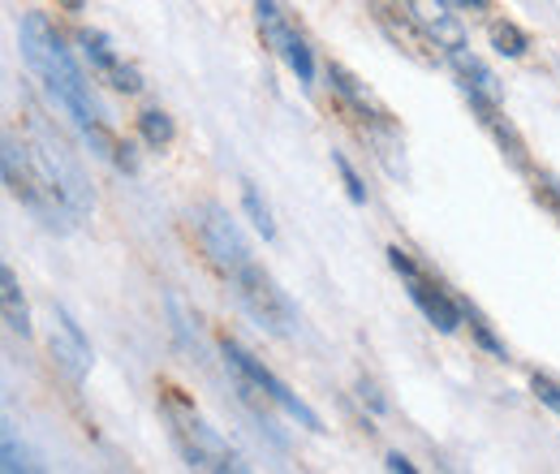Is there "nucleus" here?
Segmentation results:
<instances>
[{"mask_svg": "<svg viewBox=\"0 0 560 474\" xmlns=\"http://www.w3.org/2000/svg\"><path fill=\"white\" fill-rule=\"evenodd\" d=\"M255 22H259V35L272 53H284V44L293 39V26L284 22V13L277 9V0H255Z\"/></svg>", "mask_w": 560, "mask_h": 474, "instance_id": "nucleus-13", "label": "nucleus"}, {"mask_svg": "<svg viewBox=\"0 0 560 474\" xmlns=\"http://www.w3.org/2000/svg\"><path fill=\"white\" fill-rule=\"evenodd\" d=\"M406 285H410V298H415V307H419L422 315H427V324H435L444 337H453L457 328H462V302H453L435 280H427L422 268L415 276H406Z\"/></svg>", "mask_w": 560, "mask_h": 474, "instance_id": "nucleus-8", "label": "nucleus"}, {"mask_svg": "<svg viewBox=\"0 0 560 474\" xmlns=\"http://www.w3.org/2000/svg\"><path fill=\"white\" fill-rule=\"evenodd\" d=\"M466 91V100H470V108L479 113V126L488 130L491 138H495V147L517 164V169H526V147H522V138H517V130L500 117V100H488V95H479V91H470V86H462Z\"/></svg>", "mask_w": 560, "mask_h": 474, "instance_id": "nucleus-9", "label": "nucleus"}, {"mask_svg": "<svg viewBox=\"0 0 560 474\" xmlns=\"http://www.w3.org/2000/svg\"><path fill=\"white\" fill-rule=\"evenodd\" d=\"M535 195H539V199H544V204H548L560 216V190L552 186V182H548V177H539V182H535Z\"/></svg>", "mask_w": 560, "mask_h": 474, "instance_id": "nucleus-25", "label": "nucleus"}, {"mask_svg": "<svg viewBox=\"0 0 560 474\" xmlns=\"http://www.w3.org/2000/svg\"><path fill=\"white\" fill-rule=\"evenodd\" d=\"M0 302H4V328L18 337H31V311H26V298H22L13 268H0Z\"/></svg>", "mask_w": 560, "mask_h": 474, "instance_id": "nucleus-11", "label": "nucleus"}, {"mask_svg": "<svg viewBox=\"0 0 560 474\" xmlns=\"http://www.w3.org/2000/svg\"><path fill=\"white\" fill-rule=\"evenodd\" d=\"M113 164H117L121 173H139V155H135V147H130V142H117V151H113Z\"/></svg>", "mask_w": 560, "mask_h": 474, "instance_id": "nucleus-24", "label": "nucleus"}, {"mask_svg": "<svg viewBox=\"0 0 560 474\" xmlns=\"http://www.w3.org/2000/svg\"><path fill=\"white\" fill-rule=\"evenodd\" d=\"M48 349L57 358V367L70 375V380H82L91 371V345L82 337V328L73 324L61 307H52V333H48Z\"/></svg>", "mask_w": 560, "mask_h": 474, "instance_id": "nucleus-7", "label": "nucleus"}, {"mask_svg": "<svg viewBox=\"0 0 560 474\" xmlns=\"http://www.w3.org/2000/svg\"><path fill=\"white\" fill-rule=\"evenodd\" d=\"M406 18L435 48H444V53H462L466 48V26H462V18L453 13L448 0H406Z\"/></svg>", "mask_w": 560, "mask_h": 474, "instance_id": "nucleus-6", "label": "nucleus"}, {"mask_svg": "<svg viewBox=\"0 0 560 474\" xmlns=\"http://www.w3.org/2000/svg\"><path fill=\"white\" fill-rule=\"evenodd\" d=\"M530 389H535V397H539L544 406L560 414V384L557 380H548V375H530Z\"/></svg>", "mask_w": 560, "mask_h": 474, "instance_id": "nucleus-22", "label": "nucleus"}, {"mask_svg": "<svg viewBox=\"0 0 560 474\" xmlns=\"http://www.w3.org/2000/svg\"><path fill=\"white\" fill-rule=\"evenodd\" d=\"M78 44H82V57H86V66L95 69L100 78H108L113 69L121 66V57L113 53L108 35H100V31H78Z\"/></svg>", "mask_w": 560, "mask_h": 474, "instance_id": "nucleus-14", "label": "nucleus"}, {"mask_svg": "<svg viewBox=\"0 0 560 474\" xmlns=\"http://www.w3.org/2000/svg\"><path fill=\"white\" fill-rule=\"evenodd\" d=\"M177 440H182L186 462H190L195 471H237V466H242V462L229 453V444L211 431L208 423H199L195 414L177 418Z\"/></svg>", "mask_w": 560, "mask_h": 474, "instance_id": "nucleus-5", "label": "nucleus"}, {"mask_svg": "<svg viewBox=\"0 0 560 474\" xmlns=\"http://www.w3.org/2000/svg\"><path fill=\"white\" fill-rule=\"evenodd\" d=\"M199 242H203V255L211 259V268L224 271L229 280L246 268V264H255V259H250V242L242 238L237 220H233L224 207L208 204L199 211Z\"/></svg>", "mask_w": 560, "mask_h": 474, "instance_id": "nucleus-3", "label": "nucleus"}, {"mask_svg": "<svg viewBox=\"0 0 560 474\" xmlns=\"http://www.w3.org/2000/svg\"><path fill=\"white\" fill-rule=\"evenodd\" d=\"M328 82H332V86H337V91L350 100V108L358 113V117H366L371 126H393V122H388V113L375 104V95H371V91H366V86H362V82H358L346 66L328 61Z\"/></svg>", "mask_w": 560, "mask_h": 474, "instance_id": "nucleus-10", "label": "nucleus"}, {"mask_svg": "<svg viewBox=\"0 0 560 474\" xmlns=\"http://www.w3.org/2000/svg\"><path fill=\"white\" fill-rule=\"evenodd\" d=\"M448 61L457 69L462 86H470V91H479V95H488V100H500V82H495V73H491L479 57H470V53L462 48V53H448Z\"/></svg>", "mask_w": 560, "mask_h": 474, "instance_id": "nucleus-12", "label": "nucleus"}, {"mask_svg": "<svg viewBox=\"0 0 560 474\" xmlns=\"http://www.w3.org/2000/svg\"><path fill=\"white\" fill-rule=\"evenodd\" d=\"M139 135L147 147H168L173 142V135H177V126H173V117L168 113H160V108H147V113H139Z\"/></svg>", "mask_w": 560, "mask_h": 474, "instance_id": "nucleus-15", "label": "nucleus"}, {"mask_svg": "<svg viewBox=\"0 0 560 474\" xmlns=\"http://www.w3.org/2000/svg\"><path fill=\"white\" fill-rule=\"evenodd\" d=\"M104 82H108V86H113V91H126V95H139V91H142V78H139V69H135V66H126V61H121V66L113 69V73H108V78H104Z\"/></svg>", "mask_w": 560, "mask_h": 474, "instance_id": "nucleus-21", "label": "nucleus"}, {"mask_svg": "<svg viewBox=\"0 0 560 474\" xmlns=\"http://www.w3.org/2000/svg\"><path fill=\"white\" fill-rule=\"evenodd\" d=\"M220 354H224V362H229L233 371H242V375H250V380H255V384H259V389H264V393L272 397V406H280V409H284V414H289V418H298V423H302L306 431H324V423H319V414H315V409L306 406V402H298V397H293V393H289V389L280 384L277 375H272V371H268V367H264V362H259V358H255L250 349H242L237 340H229V337H224V340H220Z\"/></svg>", "mask_w": 560, "mask_h": 474, "instance_id": "nucleus-4", "label": "nucleus"}, {"mask_svg": "<svg viewBox=\"0 0 560 474\" xmlns=\"http://www.w3.org/2000/svg\"><path fill=\"white\" fill-rule=\"evenodd\" d=\"M388 471H401V474H415V462H406L401 453H388V462H384Z\"/></svg>", "mask_w": 560, "mask_h": 474, "instance_id": "nucleus-26", "label": "nucleus"}, {"mask_svg": "<svg viewBox=\"0 0 560 474\" xmlns=\"http://www.w3.org/2000/svg\"><path fill=\"white\" fill-rule=\"evenodd\" d=\"M61 4H66L70 13H78V9H82V0H61Z\"/></svg>", "mask_w": 560, "mask_h": 474, "instance_id": "nucleus-28", "label": "nucleus"}, {"mask_svg": "<svg viewBox=\"0 0 560 474\" xmlns=\"http://www.w3.org/2000/svg\"><path fill=\"white\" fill-rule=\"evenodd\" d=\"M448 4H462V9H479V13H483L491 0H448Z\"/></svg>", "mask_w": 560, "mask_h": 474, "instance_id": "nucleus-27", "label": "nucleus"}, {"mask_svg": "<svg viewBox=\"0 0 560 474\" xmlns=\"http://www.w3.org/2000/svg\"><path fill=\"white\" fill-rule=\"evenodd\" d=\"M462 315H466V324H470V333H475V340L488 349V354H495V358H509V349H504V340H495V333L488 328V320L475 311V307H466L462 302Z\"/></svg>", "mask_w": 560, "mask_h": 474, "instance_id": "nucleus-19", "label": "nucleus"}, {"mask_svg": "<svg viewBox=\"0 0 560 474\" xmlns=\"http://www.w3.org/2000/svg\"><path fill=\"white\" fill-rule=\"evenodd\" d=\"M491 44H495L500 57H526V48H530L526 31L513 26V22H491Z\"/></svg>", "mask_w": 560, "mask_h": 474, "instance_id": "nucleus-16", "label": "nucleus"}, {"mask_svg": "<svg viewBox=\"0 0 560 474\" xmlns=\"http://www.w3.org/2000/svg\"><path fill=\"white\" fill-rule=\"evenodd\" d=\"M233 293L250 311V320L264 324L272 337H293L298 333V307L284 298V289L272 280V271H264L259 264H246L233 276Z\"/></svg>", "mask_w": 560, "mask_h": 474, "instance_id": "nucleus-2", "label": "nucleus"}, {"mask_svg": "<svg viewBox=\"0 0 560 474\" xmlns=\"http://www.w3.org/2000/svg\"><path fill=\"white\" fill-rule=\"evenodd\" d=\"M18 44H22L26 66L44 78V86L57 95V104L78 122V130L86 135L91 151L104 155V160H113L117 138L108 135L104 113H100V104H95V95H91V82L82 78V69H78V61L70 57L66 39L57 35V26H52L44 13H26V18H22V31H18Z\"/></svg>", "mask_w": 560, "mask_h": 474, "instance_id": "nucleus-1", "label": "nucleus"}, {"mask_svg": "<svg viewBox=\"0 0 560 474\" xmlns=\"http://www.w3.org/2000/svg\"><path fill=\"white\" fill-rule=\"evenodd\" d=\"M284 61H289V69L298 73V82H315V57H311V48H306V39L293 31V39L284 44V53H280Z\"/></svg>", "mask_w": 560, "mask_h": 474, "instance_id": "nucleus-18", "label": "nucleus"}, {"mask_svg": "<svg viewBox=\"0 0 560 474\" xmlns=\"http://www.w3.org/2000/svg\"><path fill=\"white\" fill-rule=\"evenodd\" d=\"M332 160H337V173H341V182H346V195H350V204L362 207V204H366V186H362V177L353 173V164L346 160V155H341V151H337Z\"/></svg>", "mask_w": 560, "mask_h": 474, "instance_id": "nucleus-20", "label": "nucleus"}, {"mask_svg": "<svg viewBox=\"0 0 560 474\" xmlns=\"http://www.w3.org/2000/svg\"><path fill=\"white\" fill-rule=\"evenodd\" d=\"M242 207H246V216H250V224L272 242L277 238V224H272V211H268V204L259 199V190L250 186V182H242Z\"/></svg>", "mask_w": 560, "mask_h": 474, "instance_id": "nucleus-17", "label": "nucleus"}, {"mask_svg": "<svg viewBox=\"0 0 560 474\" xmlns=\"http://www.w3.org/2000/svg\"><path fill=\"white\" fill-rule=\"evenodd\" d=\"M9 474L18 471H31V462H26V453H18V444H13V436H4V462H0Z\"/></svg>", "mask_w": 560, "mask_h": 474, "instance_id": "nucleus-23", "label": "nucleus"}]
</instances>
